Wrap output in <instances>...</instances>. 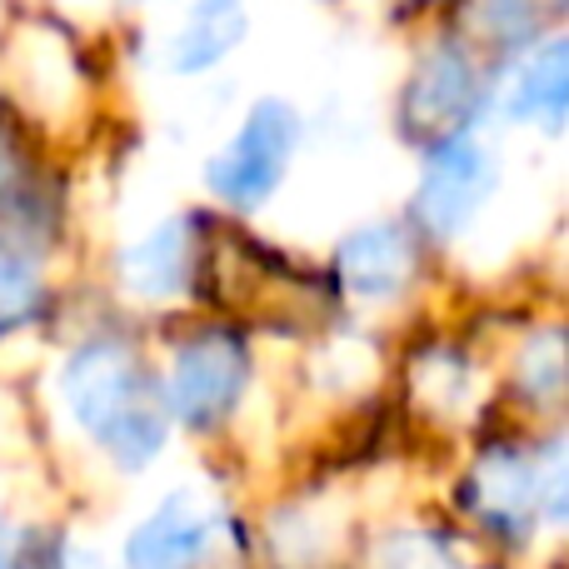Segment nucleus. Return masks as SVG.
I'll list each match as a JSON object with an SVG mask.
<instances>
[{"label":"nucleus","instance_id":"nucleus-1","mask_svg":"<svg viewBox=\"0 0 569 569\" xmlns=\"http://www.w3.org/2000/svg\"><path fill=\"white\" fill-rule=\"evenodd\" d=\"M70 415L80 420V430L96 445H106L116 455V465L140 470L160 455L170 430L166 400L156 395V385L146 380V370L136 365V355L116 340L80 345L70 355L66 375H60Z\"/></svg>","mask_w":569,"mask_h":569},{"label":"nucleus","instance_id":"nucleus-2","mask_svg":"<svg viewBox=\"0 0 569 569\" xmlns=\"http://www.w3.org/2000/svg\"><path fill=\"white\" fill-rule=\"evenodd\" d=\"M295 140H300V120L284 100H260L246 116L220 156L206 160V186L216 190L226 206L260 210L280 190L284 170L295 160Z\"/></svg>","mask_w":569,"mask_h":569},{"label":"nucleus","instance_id":"nucleus-3","mask_svg":"<svg viewBox=\"0 0 569 569\" xmlns=\"http://www.w3.org/2000/svg\"><path fill=\"white\" fill-rule=\"evenodd\" d=\"M480 70L460 46H435L430 56L415 66L410 86L400 96V130L405 140L425 150H440L465 136V126L480 110Z\"/></svg>","mask_w":569,"mask_h":569},{"label":"nucleus","instance_id":"nucleus-4","mask_svg":"<svg viewBox=\"0 0 569 569\" xmlns=\"http://www.w3.org/2000/svg\"><path fill=\"white\" fill-rule=\"evenodd\" d=\"M246 380H250L246 340L230 330H206L170 365L166 415H176L190 430H210V425H220L236 410V400L246 395Z\"/></svg>","mask_w":569,"mask_h":569},{"label":"nucleus","instance_id":"nucleus-5","mask_svg":"<svg viewBox=\"0 0 569 569\" xmlns=\"http://www.w3.org/2000/svg\"><path fill=\"white\" fill-rule=\"evenodd\" d=\"M490 190H495V150L460 136V140H450V146L430 150V166H425V176H420L410 216H415V226L430 230L435 240H450L480 216Z\"/></svg>","mask_w":569,"mask_h":569},{"label":"nucleus","instance_id":"nucleus-6","mask_svg":"<svg viewBox=\"0 0 569 569\" xmlns=\"http://www.w3.org/2000/svg\"><path fill=\"white\" fill-rule=\"evenodd\" d=\"M210 545H216V510L180 490L126 540V569H200Z\"/></svg>","mask_w":569,"mask_h":569},{"label":"nucleus","instance_id":"nucleus-7","mask_svg":"<svg viewBox=\"0 0 569 569\" xmlns=\"http://www.w3.org/2000/svg\"><path fill=\"white\" fill-rule=\"evenodd\" d=\"M190 266H196V236H190V220H166L150 236H140L136 246L120 256V280L130 295H146V300H166L180 295L190 284Z\"/></svg>","mask_w":569,"mask_h":569},{"label":"nucleus","instance_id":"nucleus-8","mask_svg":"<svg viewBox=\"0 0 569 569\" xmlns=\"http://www.w3.org/2000/svg\"><path fill=\"white\" fill-rule=\"evenodd\" d=\"M335 266H340V280L350 284L360 300H385V295H395L410 280L415 250L400 226H365L340 246Z\"/></svg>","mask_w":569,"mask_h":569},{"label":"nucleus","instance_id":"nucleus-9","mask_svg":"<svg viewBox=\"0 0 569 569\" xmlns=\"http://www.w3.org/2000/svg\"><path fill=\"white\" fill-rule=\"evenodd\" d=\"M470 500L500 530H525L540 505V465L520 450H490L475 470Z\"/></svg>","mask_w":569,"mask_h":569},{"label":"nucleus","instance_id":"nucleus-10","mask_svg":"<svg viewBox=\"0 0 569 569\" xmlns=\"http://www.w3.org/2000/svg\"><path fill=\"white\" fill-rule=\"evenodd\" d=\"M240 40H246V6L240 0H200L186 16V26L170 36L166 60L176 76H200V70L220 66Z\"/></svg>","mask_w":569,"mask_h":569},{"label":"nucleus","instance_id":"nucleus-11","mask_svg":"<svg viewBox=\"0 0 569 569\" xmlns=\"http://www.w3.org/2000/svg\"><path fill=\"white\" fill-rule=\"evenodd\" d=\"M565 66H569V46L560 36L545 40V46L525 60L520 76H515L510 116L535 120V126H545V130H560L565 126V76H569Z\"/></svg>","mask_w":569,"mask_h":569},{"label":"nucleus","instance_id":"nucleus-12","mask_svg":"<svg viewBox=\"0 0 569 569\" xmlns=\"http://www.w3.org/2000/svg\"><path fill=\"white\" fill-rule=\"evenodd\" d=\"M560 330H545L540 340L525 345L520 355V380H525V395L535 400H560L565 390V350H560Z\"/></svg>","mask_w":569,"mask_h":569},{"label":"nucleus","instance_id":"nucleus-13","mask_svg":"<svg viewBox=\"0 0 569 569\" xmlns=\"http://www.w3.org/2000/svg\"><path fill=\"white\" fill-rule=\"evenodd\" d=\"M40 305V276L30 270L26 256H16L10 246H0V325L30 320Z\"/></svg>","mask_w":569,"mask_h":569},{"label":"nucleus","instance_id":"nucleus-14","mask_svg":"<svg viewBox=\"0 0 569 569\" xmlns=\"http://www.w3.org/2000/svg\"><path fill=\"white\" fill-rule=\"evenodd\" d=\"M385 569H445V555L440 545L420 540V535H405V540H395L390 550H385Z\"/></svg>","mask_w":569,"mask_h":569},{"label":"nucleus","instance_id":"nucleus-15","mask_svg":"<svg viewBox=\"0 0 569 569\" xmlns=\"http://www.w3.org/2000/svg\"><path fill=\"white\" fill-rule=\"evenodd\" d=\"M485 26L500 40H515L520 30H530V6H520V0H490L485 6Z\"/></svg>","mask_w":569,"mask_h":569},{"label":"nucleus","instance_id":"nucleus-16","mask_svg":"<svg viewBox=\"0 0 569 569\" xmlns=\"http://www.w3.org/2000/svg\"><path fill=\"white\" fill-rule=\"evenodd\" d=\"M10 166H16V146H10V136L0 130V186L10 180Z\"/></svg>","mask_w":569,"mask_h":569}]
</instances>
